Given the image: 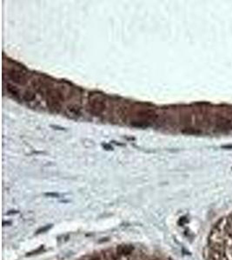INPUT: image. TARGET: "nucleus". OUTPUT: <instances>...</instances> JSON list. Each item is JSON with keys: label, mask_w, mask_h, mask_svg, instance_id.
Segmentation results:
<instances>
[{"label": "nucleus", "mask_w": 232, "mask_h": 260, "mask_svg": "<svg viewBox=\"0 0 232 260\" xmlns=\"http://www.w3.org/2000/svg\"><path fill=\"white\" fill-rule=\"evenodd\" d=\"M206 260H232V212L222 217L210 232Z\"/></svg>", "instance_id": "1"}, {"label": "nucleus", "mask_w": 232, "mask_h": 260, "mask_svg": "<svg viewBox=\"0 0 232 260\" xmlns=\"http://www.w3.org/2000/svg\"><path fill=\"white\" fill-rule=\"evenodd\" d=\"M10 77L15 81L16 82H18V83H23L25 80H24V75L20 72V71H17V70H13L12 72L10 73Z\"/></svg>", "instance_id": "2"}, {"label": "nucleus", "mask_w": 232, "mask_h": 260, "mask_svg": "<svg viewBox=\"0 0 232 260\" xmlns=\"http://www.w3.org/2000/svg\"><path fill=\"white\" fill-rule=\"evenodd\" d=\"M7 88H8L9 92H10V93H11L13 95H16V96H17V95H18V91H17V88H15L14 87H12L11 85L8 84V87H7Z\"/></svg>", "instance_id": "3"}, {"label": "nucleus", "mask_w": 232, "mask_h": 260, "mask_svg": "<svg viewBox=\"0 0 232 260\" xmlns=\"http://www.w3.org/2000/svg\"><path fill=\"white\" fill-rule=\"evenodd\" d=\"M222 148H224V149H232V145H225V146H222Z\"/></svg>", "instance_id": "4"}, {"label": "nucleus", "mask_w": 232, "mask_h": 260, "mask_svg": "<svg viewBox=\"0 0 232 260\" xmlns=\"http://www.w3.org/2000/svg\"><path fill=\"white\" fill-rule=\"evenodd\" d=\"M50 226H46V227H44V229H41V230H40V231H38V233H39V232H44V231H45V230H47V229H49V228H50Z\"/></svg>", "instance_id": "5"}]
</instances>
